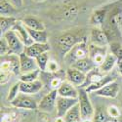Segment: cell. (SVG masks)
Instances as JSON below:
<instances>
[{"label":"cell","mask_w":122,"mask_h":122,"mask_svg":"<svg viewBox=\"0 0 122 122\" xmlns=\"http://www.w3.org/2000/svg\"><path fill=\"white\" fill-rule=\"evenodd\" d=\"M85 36L82 32L76 33V32H65L57 37L56 39V45L58 50L62 55H66L70 50H71L77 43L84 41Z\"/></svg>","instance_id":"1"},{"label":"cell","mask_w":122,"mask_h":122,"mask_svg":"<svg viewBox=\"0 0 122 122\" xmlns=\"http://www.w3.org/2000/svg\"><path fill=\"white\" fill-rule=\"evenodd\" d=\"M78 104L80 107V112L82 119H92L95 113V108L91 103L88 93L84 88H80L78 90Z\"/></svg>","instance_id":"2"},{"label":"cell","mask_w":122,"mask_h":122,"mask_svg":"<svg viewBox=\"0 0 122 122\" xmlns=\"http://www.w3.org/2000/svg\"><path fill=\"white\" fill-rule=\"evenodd\" d=\"M3 37H5V39L7 40V43L9 45L10 55L11 54L20 55L25 51V44L23 43L22 40L19 38V36L17 35V33L13 29L9 30L5 34H3Z\"/></svg>","instance_id":"3"},{"label":"cell","mask_w":122,"mask_h":122,"mask_svg":"<svg viewBox=\"0 0 122 122\" xmlns=\"http://www.w3.org/2000/svg\"><path fill=\"white\" fill-rule=\"evenodd\" d=\"M10 104L16 108H23V109H28V110L38 109V105L36 102L32 98L28 97L26 94H24V93L19 94V96Z\"/></svg>","instance_id":"4"},{"label":"cell","mask_w":122,"mask_h":122,"mask_svg":"<svg viewBox=\"0 0 122 122\" xmlns=\"http://www.w3.org/2000/svg\"><path fill=\"white\" fill-rule=\"evenodd\" d=\"M59 94L58 90H52L49 94H47L38 104V109L40 111L50 112L57 107V100Z\"/></svg>","instance_id":"5"},{"label":"cell","mask_w":122,"mask_h":122,"mask_svg":"<svg viewBox=\"0 0 122 122\" xmlns=\"http://www.w3.org/2000/svg\"><path fill=\"white\" fill-rule=\"evenodd\" d=\"M67 57L70 62L74 63L75 61L89 57V45L86 44V40L77 43L71 50L67 53Z\"/></svg>","instance_id":"6"},{"label":"cell","mask_w":122,"mask_h":122,"mask_svg":"<svg viewBox=\"0 0 122 122\" xmlns=\"http://www.w3.org/2000/svg\"><path fill=\"white\" fill-rule=\"evenodd\" d=\"M107 54V46H98L95 44L89 45V57L96 66H100L103 64Z\"/></svg>","instance_id":"7"},{"label":"cell","mask_w":122,"mask_h":122,"mask_svg":"<svg viewBox=\"0 0 122 122\" xmlns=\"http://www.w3.org/2000/svg\"><path fill=\"white\" fill-rule=\"evenodd\" d=\"M76 104H78V99L59 96L57 100V117H64L67 111Z\"/></svg>","instance_id":"8"},{"label":"cell","mask_w":122,"mask_h":122,"mask_svg":"<svg viewBox=\"0 0 122 122\" xmlns=\"http://www.w3.org/2000/svg\"><path fill=\"white\" fill-rule=\"evenodd\" d=\"M94 93H95V95L100 96V97L114 99L117 97V95L119 93V85L116 80H113V81H111V82L106 84L101 89L95 91Z\"/></svg>","instance_id":"9"},{"label":"cell","mask_w":122,"mask_h":122,"mask_svg":"<svg viewBox=\"0 0 122 122\" xmlns=\"http://www.w3.org/2000/svg\"><path fill=\"white\" fill-rule=\"evenodd\" d=\"M19 57H20V64H21V72L25 73L39 68L36 63V59L28 56L25 51L20 54Z\"/></svg>","instance_id":"10"},{"label":"cell","mask_w":122,"mask_h":122,"mask_svg":"<svg viewBox=\"0 0 122 122\" xmlns=\"http://www.w3.org/2000/svg\"><path fill=\"white\" fill-rule=\"evenodd\" d=\"M66 78L69 82L73 84L74 86L82 87L85 80H86V73L71 66L66 70Z\"/></svg>","instance_id":"11"},{"label":"cell","mask_w":122,"mask_h":122,"mask_svg":"<svg viewBox=\"0 0 122 122\" xmlns=\"http://www.w3.org/2000/svg\"><path fill=\"white\" fill-rule=\"evenodd\" d=\"M13 30L17 33V35L19 36V38L23 41V43L25 44V47L30 46L31 44L34 43L33 39L31 38V36H30V34L28 32L26 26L24 25L23 22H18L15 25V26L13 27Z\"/></svg>","instance_id":"12"},{"label":"cell","mask_w":122,"mask_h":122,"mask_svg":"<svg viewBox=\"0 0 122 122\" xmlns=\"http://www.w3.org/2000/svg\"><path fill=\"white\" fill-rule=\"evenodd\" d=\"M50 51V45L48 43H37L34 42L30 46H27L25 48V52L34 59H36L38 56L42 55L44 53H47Z\"/></svg>","instance_id":"13"},{"label":"cell","mask_w":122,"mask_h":122,"mask_svg":"<svg viewBox=\"0 0 122 122\" xmlns=\"http://www.w3.org/2000/svg\"><path fill=\"white\" fill-rule=\"evenodd\" d=\"M91 42L98 46H107L108 44V37L103 29L98 26L94 27L91 31Z\"/></svg>","instance_id":"14"},{"label":"cell","mask_w":122,"mask_h":122,"mask_svg":"<svg viewBox=\"0 0 122 122\" xmlns=\"http://www.w3.org/2000/svg\"><path fill=\"white\" fill-rule=\"evenodd\" d=\"M58 94L61 97L65 98H73V99H78V90L75 88L73 84L70 82H63L62 85L58 89Z\"/></svg>","instance_id":"15"},{"label":"cell","mask_w":122,"mask_h":122,"mask_svg":"<svg viewBox=\"0 0 122 122\" xmlns=\"http://www.w3.org/2000/svg\"><path fill=\"white\" fill-rule=\"evenodd\" d=\"M42 82L39 80H35L32 82H22L21 81V93L26 95L36 94L42 89Z\"/></svg>","instance_id":"16"},{"label":"cell","mask_w":122,"mask_h":122,"mask_svg":"<svg viewBox=\"0 0 122 122\" xmlns=\"http://www.w3.org/2000/svg\"><path fill=\"white\" fill-rule=\"evenodd\" d=\"M72 67L77 68V69L81 70L82 72L87 74L94 67H96V66L93 63V61L91 60V58L87 57V58H84V59H80V60L75 61V62L72 64Z\"/></svg>","instance_id":"17"},{"label":"cell","mask_w":122,"mask_h":122,"mask_svg":"<svg viewBox=\"0 0 122 122\" xmlns=\"http://www.w3.org/2000/svg\"><path fill=\"white\" fill-rule=\"evenodd\" d=\"M104 76H105V74L101 70V68L99 66H96V67H94L92 70H91V71H89L86 74V80H85L83 86L80 87V88H86L89 85H91V84L97 82V81L101 80Z\"/></svg>","instance_id":"18"},{"label":"cell","mask_w":122,"mask_h":122,"mask_svg":"<svg viewBox=\"0 0 122 122\" xmlns=\"http://www.w3.org/2000/svg\"><path fill=\"white\" fill-rule=\"evenodd\" d=\"M18 23L17 19L13 16H1L0 18V29L1 34H5L7 31L13 29L15 25Z\"/></svg>","instance_id":"19"},{"label":"cell","mask_w":122,"mask_h":122,"mask_svg":"<svg viewBox=\"0 0 122 122\" xmlns=\"http://www.w3.org/2000/svg\"><path fill=\"white\" fill-rule=\"evenodd\" d=\"M117 61H118V59L113 53H111V52L107 53L106 58H105V60H104L103 64H102L99 67L101 68V70L104 73L105 72H109L110 70L114 67V66L117 64Z\"/></svg>","instance_id":"20"},{"label":"cell","mask_w":122,"mask_h":122,"mask_svg":"<svg viewBox=\"0 0 122 122\" xmlns=\"http://www.w3.org/2000/svg\"><path fill=\"white\" fill-rule=\"evenodd\" d=\"M64 119H65V122H81L82 121L79 104H76L75 106H73L70 108L64 116Z\"/></svg>","instance_id":"21"},{"label":"cell","mask_w":122,"mask_h":122,"mask_svg":"<svg viewBox=\"0 0 122 122\" xmlns=\"http://www.w3.org/2000/svg\"><path fill=\"white\" fill-rule=\"evenodd\" d=\"M113 80H115L114 77H111V76H109V75H105L101 80H99V81H97V82L89 85L88 87H86V88H84V89L86 90L87 93H92V92H95V91L101 89L102 87H104L106 84L111 82V81H113Z\"/></svg>","instance_id":"22"},{"label":"cell","mask_w":122,"mask_h":122,"mask_svg":"<svg viewBox=\"0 0 122 122\" xmlns=\"http://www.w3.org/2000/svg\"><path fill=\"white\" fill-rule=\"evenodd\" d=\"M23 23L28 28H31L34 30H45V26L43 23L35 17H26L23 20Z\"/></svg>","instance_id":"23"},{"label":"cell","mask_w":122,"mask_h":122,"mask_svg":"<svg viewBox=\"0 0 122 122\" xmlns=\"http://www.w3.org/2000/svg\"><path fill=\"white\" fill-rule=\"evenodd\" d=\"M78 7L75 5H68L65 6L61 12V17L65 20H73L77 17L78 14Z\"/></svg>","instance_id":"24"},{"label":"cell","mask_w":122,"mask_h":122,"mask_svg":"<svg viewBox=\"0 0 122 122\" xmlns=\"http://www.w3.org/2000/svg\"><path fill=\"white\" fill-rule=\"evenodd\" d=\"M106 10L105 9H100V10H96V11L92 14L90 19V23L95 26H99L102 25L105 22L106 19Z\"/></svg>","instance_id":"25"},{"label":"cell","mask_w":122,"mask_h":122,"mask_svg":"<svg viewBox=\"0 0 122 122\" xmlns=\"http://www.w3.org/2000/svg\"><path fill=\"white\" fill-rule=\"evenodd\" d=\"M28 32L31 36V38L33 39L34 42L37 43H47V39H48V35L45 30H34L31 28L26 27Z\"/></svg>","instance_id":"26"},{"label":"cell","mask_w":122,"mask_h":122,"mask_svg":"<svg viewBox=\"0 0 122 122\" xmlns=\"http://www.w3.org/2000/svg\"><path fill=\"white\" fill-rule=\"evenodd\" d=\"M16 7L9 0L0 1V14L1 16H12L16 12Z\"/></svg>","instance_id":"27"},{"label":"cell","mask_w":122,"mask_h":122,"mask_svg":"<svg viewBox=\"0 0 122 122\" xmlns=\"http://www.w3.org/2000/svg\"><path fill=\"white\" fill-rule=\"evenodd\" d=\"M92 119L93 122H108L111 120L107 109H105L104 107H98L95 110V113Z\"/></svg>","instance_id":"28"},{"label":"cell","mask_w":122,"mask_h":122,"mask_svg":"<svg viewBox=\"0 0 122 122\" xmlns=\"http://www.w3.org/2000/svg\"><path fill=\"white\" fill-rule=\"evenodd\" d=\"M39 73H40L39 68L32 70V71H29V72L23 73L21 76H20V81H22V82H32V81L38 80Z\"/></svg>","instance_id":"29"},{"label":"cell","mask_w":122,"mask_h":122,"mask_svg":"<svg viewBox=\"0 0 122 122\" xmlns=\"http://www.w3.org/2000/svg\"><path fill=\"white\" fill-rule=\"evenodd\" d=\"M20 93H21V81L15 83L11 88H10L8 96H7V101L9 103H11L12 101H14L19 96Z\"/></svg>","instance_id":"30"},{"label":"cell","mask_w":122,"mask_h":122,"mask_svg":"<svg viewBox=\"0 0 122 122\" xmlns=\"http://www.w3.org/2000/svg\"><path fill=\"white\" fill-rule=\"evenodd\" d=\"M49 56H48V53H44L42 55H40L36 58V63L38 65V67L41 71H46V67H47V65H48V62H49Z\"/></svg>","instance_id":"31"},{"label":"cell","mask_w":122,"mask_h":122,"mask_svg":"<svg viewBox=\"0 0 122 122\" xmlns=\"http://www.w3.org/2000/svg\"><path fill=\"white\" fill-rule=\"evenodd\" d=\"M110 50L111 53H113L117 59H122V44L114 42L110 44Z\"/></svg>","instance_id":"32"},{"label":"cell","mask_w":122,"mask_h":122,"mask_svg":"<svg viewBox=\"0 0 122 122\" xmlns=\"http://www.w3.org/2000/svg\"><path fill=\"white\" fill-rule=\"evenodd\" d=\"M0 55H1V57L10 55L9 45L7 43V40L5 39V37H1V40H0Z\"/></svg>","instance_id":"33"},{"label":"cell","mask_w":122,"mask_h":122,"mask_svg":"<svg viewBox=\"0 0 122 122\" xmlns=\"http://www.w3.org/2000/svg\"><path fill=\"white\" fill-rule=\"evenodd\" d=\"M107 111L111 119H117L120 116V110L116 106H109L107 108Z\"/></svg>","instance_id":"34"},{"label":"cell","mask_w":122,"mask_h":122,"mask_svg":"<svg viewBox=\"0 0 122 122\" xmlns=\"http://www.w3.org/2000/svg\"><path fill=\"white\" fill-rule=\"evenodd\" d=\"M60 69V66L58 64V62L56 61H49L48 62V65H47V67H46V71L48 72H52V73H55V72H58Z\"/></svg>","instance_id":"35"},{"label":"cell","mask_w":122,"mask_h":122,"mask_svg":"<svg viewBox=\"0 0 122 122\" xmlns=\"http://www.w3.org/2000/svg\"><path fill=\"white\" fill-rule=\"evenodd\" d=\"M62 83H63V81H62V79H61V78L53 77L52 79L50 80L49 85H50V88L52 90H58L60 88V86L62 85Z\"/></svg>","instance_id":"36"},{"label":"cell","mask_w":122,"mask_h":122,"mask_svg":"<svg viewBox=\"0 0 122 122\" xmlns=\"http://www.w3.org/2000/svg\"><path fill=\"white\" fill-rule=\"evenodd\" d=\"M37 121L38 122H51V118H50V115L48 114V112L40 111L37 115Z\"/></svg>","instance_id":"37"},{"label":"cell","mask_w":122,"mask_h":122,"mask_svg":"<svg viewBox=\"0 0 122 122\" xmlns=\"http://www.w3.org/2000/svg\"><path fill=\"white\" fill-rule=\"evenodd\" d=\"M112 23H113V25H116L118 27L122 25V13H119V14H116L113 16Z\"/></svg>","instance_id":"38"},{"label":"cell","mask_w":122,"mask_h":122,"mask_svg":"<svg viewBox=\"0 0 122 122\" xmlns=\"http://www.w3.org/2000/svg\"><path fill=\"white\" fill-rule=\"evenodd\" d=\"M10 75H11V73H8V72H1V75H0V77H1V84H5L7 81L9 80V77Z\"/></svg>","instance_id":"39"},{"label":"cell","mask_w":122,"mask_h":122,"mask_svg":"<svg viewBox=\"0 0 122 122\" xmlns=\"http://www.w3.org/2000/svg\"><path fill=\"white\" fill-rule=\"evenodd\" d=\"M16 8H21L24 4V0H9Z\"/></svg>","instance_id":"40"},{"label":"cell","mask_w":122,"mask_h":122,"mask_svg":"<svg viewBox=\"0 0 122 122\" xmlns=\"http://www.w3.org/2000/svg\"><path fill=\"white\" fill-rule=\"evenodd\" d=\"M1 122H11V121H10L8 116H3L1 117Z\"/></svg>","instance_id":"41"},{"label":"cell","mask_w":122,"mask_h":122,"mask_svg":"<svg viewBox=\"0 0 122 122\" xmlns=\"http://www.w3.org/2000/svg\"><path fill=\"white\" fill-rule=\"evenodd\" d=\"M55 122H65V119H64V117H57Z\"/></svg>","instance_id":"42"},{"label":"cell","mask_w":122,"mask_h":122,"mask_svg":"<svg viewBox=\"0 0 122 122\" xmlns=\"http://www.w3.org/2000/svg\"><path fill=\"white\" fill-rule=\"evenodd\" d=\"M81 122H93V119H82Z\"/></svg>","instance_id":"43"},{"label":"cell","mask_w":122,"mask_h":122,"mask_svg":"<svg viewBox=\"0 0 122 122\" xmlns=\"http://www.w3.org/2000/svg\"><path fill=\"white\" fill-rule=\"evenodd\" d=\"M34 2H43V1H45V0H33Z\"/></svg>","instance_id":"44"},{"label":"cell","mask_w":122,"mask_h":122,"mask_svg":"<svg viewBox=\"0 0 122 122\" xmlns=\"http://www.w3.org/2000/svg\"><path fill=\"white\" fill-rule=\"evenodd\" d=\"M118 69H119V71H120V73L122 74V68H118Z\"/></svg>","instance_id":"45"},{"label":"cell","mask_w":122,"mask_h":122,"mask_svg":"<svg viewBox=\"0 0 122 122\" xmlns=\"http://www.w3.org/2000/svg\"><path fill=\"white\" fill-rule=\"evenodd\" d=\"M108 122H115V121H112V120H110V121H108Z\"/></svg>","instance_id":"46"},{"label":"cell","mask_w":122,"mask_h":122,"mask_svg":"<svg viewBox=\"0 0 122 122\" xmlns=\"http://www.w3.org/2000/svg\"><path fill=\"white\" fill-rule=\"evenodd\" d=\"M121 107H122V101H121Z\"/></svg>","instance_id":"47"}]
</instances>
